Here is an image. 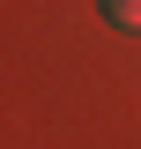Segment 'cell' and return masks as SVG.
<instances>
[{"label":"cell","mask_w":141,"mask_h":149,"mask_svg":"<svg viewBox=\"0 0 141 149\" xmlns=\"http://www.w3.org/2000/svg\"><path fill=\"white\" fill-rule=\"evenodd\" d=\"M104 15L126 22V30H141V0H104Z\"/></svg>","instance_id":"1"}]
</instances>
